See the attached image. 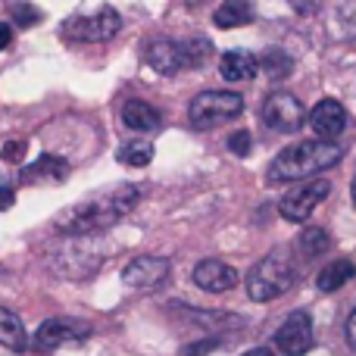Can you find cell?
I'll return each mask as SVG.
<instances>
[{
	"label": "cell",
	"mask_w": 356,
	"mask_h": 356,
	"mask_svg": "<svg viewBox=\"0 0 356 356\" xmlns=\"http://www.w3.org/2000/svg\"><path fill=\"white\" fill-rule=\"evenodd\" d=\"M356 275V266L350 259H334V263H328L325 269L319 272V278H316V284H319L322 294H332V291H341L347 282H353Z\"/></svg>",
	"instance_id": "20"
},
{
	"label": "cell",
	"mask_w": 356,
	"mask_h": 356,
	"mask_svg": "<svg viewBox=\"0 0 356 356\" xmlns=\"http://www.w3.org/2000/svg\"><path fill=\"white\" fill-rule=\"evenodd\" d=\"M216 347H219V338H203V341H197V344L184 347V356H203V353L216 350Z\"/></svg>",
	"instance_id": "28"
},
{
	"label": "cell",
	"mask_w": 356,
	"mask_h": 356,
	"mask_svg": "<svg viewBox=\"0 0 356 356\" xmlns=\"http://www.w3.org/2000/svg\"><path fill=\"white\" fill-rule=\"evenodd\" d=\"M257 66L263 69V72L269 75L272 81H278V79H288V75H291V69H294V60H291L284 50L269 47V50H263V54L257 56Z\"/></svg>",
	"instance_id": "21"
},
{
	"label": "cell",
	"mask_w": 356,
	"mask_h": 356,
	"mask_svg": "<svg viewBox=\"0 0 356 356\" xmlns=\"http://www.w3.org/2000/svg\"><path fill=\"white\" fill-rule=\"evenodd\" d=\"M297 247H300V253L303 257H319V253H325L328 247H332V238L325 234V228H319V225H309V228H303L300 232V238H297Z\"/></svg>",
	"instance_id": "22"
},
{
	"label": "cell",
	"mask_w": 356,
	"mask_h": 356,
	"mask_svg": "<svg viewBox=\"0 0 356 356\" xmlns=\"http://www.w3.org/2000/svg\"><path fill=\"white\" fill-rule=\"evenodd\" d=\"M154 160V144L147 141H129L119 147V163H125V166H147V163Z\"/></svg>",
	"instance_id": "23"
},
{
	"label": "cell",
	"mask_w": 356,
	"mask_h": 356,
	"mask_svg": "<svg viewBox=\"0 0 356 356\" xmlns=\"http://www.w3.org/2000/svg\"><path fill=\"white\" fill-rule=\"evenodd\" d=\"M257 56L247 54V50H228V54H222L219 60V72L225 81H232V85H238V81H250L253 75H257Z\"/></svg>",
	"instance_id": "15"
},
{
	"label": "cell",
	"mask_w": 356,
	"mask_h": 356,
	"mask_svg": "<svg viewBox=\"0 0 356 356\" xmlns=\"http://www.w3.org/2000/svg\"><path fill=\"white\" fill-rule=\"evenodd\" d=\"M294 282H297V266L291 259V253L272 250L269 257H263L247 272V294L257 303H269L278 300L282 294H288Z\"/></svg>",
	"instance_id": "3"
},
{
	"label": "cell",
	"mask_w": 356,
	"mask_h": 356,
	"mask_svg": "<svg viewBox=\"0 0 356 356\" xmlns=\"http://www.w3.org/2000/svg\"><path fill=\"white\" fill-rule=\"evenodd\" d=\"M341 22H344L347 35L356 38V0H347V3L341 6Z\"/></svg>",
	"instance_id": "27"
},
{
	"label": "cell",
	"mask_w": 356,
	"mask_h": 356,
	"mask_svg": "<svg viewBox=\"0 0 356 356\" xmlns=\"http://www.w3.org/2000/svg\"><path fill=\"white\" fill-rule=\"evenodd\" d=\"M244 113V97L234 91H203L191 100L188 119L194 129H216Z\"/></svg>",
	"instance_id": "6"
},
{
	"label": "cell",
	"mask_w": 356,
	"mask_h": 356,
	"mask_svg": "<svg viewBox=\"0 0 356 356\" xmlns=\"http://www.w3.org/2000/svg\"><path fill=\"white\" fill-rule=\"evenodd\" d=\"M263 122L269 125L272 131H282V135H294V131L303 129L307 122V110L303 104L288 91H275L263 100V110H259Z\"/></svg>",
	"instance_id": "8"
},
{
	"label": "cell",
	"mask_w": 356,
	"mask_h": 356,
	"mask_svg": "<svg viewBox=\"0 0 356 356\" xmlns=\"http://www.w3.org/2000/svg\"><path fill=\"white\" fill-rule=\"evenodd\" d=\"M347 341H350V347L356 350V309L350 313V319H347Z\"/></svg>",
	"instance_id": "29"
},
{
	"label": "cell",
	"mask_w": 356,
	"mask_h": 356,
	"mask_svg": "<svg viewBox=\"0 0 356 356\" xmlns=\"http://www.w3.org/2000/svg\"><path fill=\"white\" fill-rule=\"evenodd\" d=\"M0 156H3L6 163H22V156H25V141H6L3 150H0Z\"/></svg>",
	"instance_id": "26"
},
{
	"label": "cell",
	"mask_w": 356,
	"mask_h": 356,
	"mask_svg": "<svg viewBox=\"0 0 356 356\" xmlns=\"http://www.w3.org/2000/svg\"><path fill=\"white\" fill-rule=\"evenodd\" d=\"M244 356H275V353H272L269 347H253V350H247Z\"/></svg>",
	"instance_id": "32"
},
{
	"label": "cell",
	"mask_w": 356,
	"mask_h": 356,
	"mask_svg": "<svg viewBox=\"0 0 356 356\" xmlns=\"http://www.w3.org/2000/svg\"><path fill=\"white\" fill-rule=\"evenodd\" d=\"M328 194H332V184H328L325 178H307V184H297L294 191H288V194L282 197L278 213H282V219L300 225V222L309 219V213H313Z\"/></svg>",
	"instance_id": "9"
},
{
	"label": "cell",
	"mask_w": 356,
	"mask_h": 356,
	"mask_svg": "<svg viewBox=\"0 0 356 356\" xmlns=\"http://www.w3.org/2000/svg\"><path fill=\"white\" fill-rule=\"evenodd\" d=\"M122 122L129 125L131 131H156L163 119L147 100H129V104L122 106Z\"/></svg>",
	"instance_id": "17"
},
{
	"label": "cell",
	"mask_w": 356,
	"mask_h": 356,
	"mask_svg": "<svg viewBox=\"0 0 356 356\" xmlns=\"http://www.w3.org/2000/svg\"><path fill=\"white\" fill-rule=\"evenodd\" d=\"M69 178V163L63 156H54V154H44L41 160H35L29 169H22V181H66Z\"/></svg>",
	"instance_id": "16"
},
{
	"label": "cell",
	"mask_w": 356,
	"mask_h": 356,
	"mask_svg": "<svg viewBox=\"0 0 356 356\" xmlns=\"http://www.w3.org/2000/svg\"><path fill=\"white\" fill-rule=\"evenodd\" d=\"M341 156H344V147L338 141H300L284 147L275 160L269 163V184H282V181H303V178H313L325 169L338 166Z\"/></svg>",
	"instance_id": "2"
},
{
	"label": "cell",
	"mask_w": 356,
	"mask_h": 356,
	"mask_svg": "<svg viewBox=\"0 0 356 356\" xmlns=\"http://www.w3.org/2000/svg\"><path fill=\"white\" fill-rule=\"evenodd\" d=\"M122 29V16L113 6H100L91 16H75L63 25V38L72 41H85V44H97V41H110L119 35Z\"/></svg>",
	"instance_id": "7"
},
{
	"label": "cell",
	"mask_w": 356,
	"mask_h": 356,
	"mask_svg": "<svg viewBox=\"0 0 356 356\" xmlns=\"http://www.w3.org/2000/svg\"><path fill=\"white\" fill-rule=\"evenodd\" d=\"M350 197H353V207H356V181H353V188H350Z\"/></svg>",
	"instance_id": "33"
},
{
	"label": "cell",
	"mask_w": 356,
	"mask_h": 356,
	"mask_svg": "<svg viewBox=\"0 0 356 356\" xmlns=\"http://www.w3.org/2000/svg\"><path fill=\"white\" fill-rule=\"evenodd\" d=\"M213 54V44L207 38H188V41H160L147 44V63L160 75H178L181 69H200Z\"/></svg>",
	"instance_id": "4"
},
{
	"label": "cell",
	"mask_w": 356,
	"mask_h": 356,
	"mask_svg": "<svg viewBox=\"0 0 356 356\" xmlns=\"http://www.w3.org/2000/svg\"><path fill=\"white\" fill-rule=\"evenodd\" d=\"M238 282H241L238 269L222 263V259H200V263L194 266V284L209 291V294H225V291H232Z\"/></svg>",
	"instance_id": "13"
},
{
	"label": "cell",
	"mask_w": 356,
	"mask_h": 356,
	"mask_svg": "<svg viewBox=\"0 0 356 356\" xmlns=\"http://www.w3.org/2000/svg\"><path fill=\"white\" fill-rule=\"evenodd\" d=\"M50 269L60 272L63 278H72V282H81V278H91L94 272L104 263V253L94 244V234H69V241L60 247V250L50 253Z\"/></svg>",
	"instance_id": "5"
},
{
	"label": "cell",
	"mask_w": 356,
	"mask_h": 356,
	"mask_svg": "<svg viewBox=\"0 0 356 356\" xmlns=\"http://www.w3.org/2000/svg\"><path fill=\"white\" fill-rule=\"evenodd\" d=\"M309 129H313L322 141H334V138L347 129L344 104H338V100H332V97L319 100V104L309 110Z\"/></svg>",
	"instance_id": "14"
},
{
	"label": "cell",
	"mask_w": 356,
	"mask_h": 356,
	"mask_svg": "<svg viewBox=\"0 0 356 356\" xmlns=\"http://www.w3.org/2000/svg\"><path fill=\"white\" fill-rule=\"evenodd\" d=\"M10 41H13V31H10V25H3V22H0V50H6V47H10Z\"/></svg>",
	"instance_id": "30"
},
{
	"label": "cell",
	"mask_w": 356,
	"mask_h": 356,
	"mask_svg": "<svg viewBox=\"0 0 356 356\" xmlns=\"http://www.w3.org/2000/svg\"><path fill=\"white\" fill-rule=\"evenodd\" d=\"M228 150H232L234 156H247L250 154V131H234L232 138H228Z\"/></svg>",
	"instance_id": "24"
},
{
	"label": "cell",
	"mask_w": 356,
	"mask_h": 356,
	"mask_svg": "<svg viewBox=\"0 0 356 356\" xmlns=\"http://www.w3.org/2000/svg\"><path fill=\"white\" fill-rule=\"evenodd\" d=\"M141 200V188L138 184H122V188L110 191V194H100V197H91L85 203H75L69 207L66 213L56 216L54 228L60 234H100L106 228H113L119 219L131 213Z\"/></svg>",
	"instance_id": "1"
},
{
	"label": "cell",
	"mask_w": 356,
	"mask_h": 356,
	"mask_svg": "<svg viewBox=\"0 0 356 356\" xmlns=\"http://www.w3.org/2000/svg\"><path fill=\"white\" fill-rule=\"evenodd\" d=\"M0 344L16 353L29 347V332H25V325H22V316L13 313V309H3V307H0Z\"/></svg>",
	"instance_id": "18"
},
{
	"label": "cell",
	"mask_w": 356,
	"mask_h": 356,
	"mask_svg": "<svg viewBox=\"0 0 356 356\" xmlns=\"http://www.w3.org/2000/svg\"><path fill=\"white\" fill-rule=\"evenodd\" d=\"M13 19H16L19 25H25V29H29V25H35L38 19H41V13L31 10L29 3H22V6H13Z\"/></svg>",
	"instance_id": "25"
},
{
	"label": "cell",
	"mask_w": 356,
	"mask_h": 356,
	"mask_svg": "<svg viewBox=\"0 0 356 356\" xmlns=\"http://www.w3.org/2000/svg\"><path fill=\"white\" fill-rule=\"evenodd\" d=\"M213 22L219 29H241V25L253 22V6L250 0H222V6L213 13Z\"/></svg>",
	"instance_id": "19"
},
{
	"label": "cell",
	"mask_w": 356,
	"mask_h": 356,
	"mask_svg": "<svg viewBox=\"0 0 356 356\" xmlns=\"http://www.w3.org/2000/svg\"><path fill=\"white\" fill-rule=\"evenodd\" d=\"M13 200H16V197H13V191L10 188H0V209H10Z\"/></svg>",
	"instance_id": "31"
},
{
	"label": "cell",
	"mask_w": 356,
	"mask_h": 356,
	"mask_svg": "<svg viewBox=\"0 0 356 356\" xmlns=\"http://www.w3.org/2000/svg\"><path fill=\"white\" fill-rule=\"evenodd\" d=\"M91 338V325L81 319H47L31 338V350L35 353H50L63 344H81Z\"/></svg>",
	"instance_id": "10"
},
{
	"label": "cell",
	"mask_w": 356,
	"mask_h": 356,
	"mask_svg": "<svg viewBox=\"0 0 356 356\" xmlns=\"http://www.w3.org/2000/svg\"><path fill=\"white\" fill-rule=\"evenodd\" d=\"M275 347L284 356H303L313 347V319L307 309H294L288 319L278 325L275 332Z\"/></svg>",
	"instance_id": "11"
},
{
	"label": "cell",
	"mask_w": 356,
	"mask_h": 356,
	"mask_svg": "<svg viewBox=\"0 0 356 356\" xmlns=\"http://www.w3.org/2000/svg\"><path fill=\"white\" fill-rule=\"evenodd\" d=\"M166 278H169V259H163V257H135L122 269V282L138 291L156 288Z\"/></svg>",
	"instance_id": "12"
}]
</instances>
